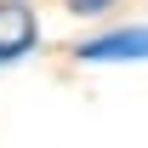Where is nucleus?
Wrapping results in <instances>:
<instances>
[{
    "label": "nucleus",
    "instance_id": "f257e3e1",
    "mask_svg": "<svg viewBox=\"0 0 148 148\" xmlns=\"http://www.w3.org/2000/svg\"><path fill=\"white\" fill-rule=\"evenodd\" d=\"M80 63H148V23H131V29H108L97 40H80L74 46Z\"/></svg>",
    "mask_w": 148,
    "mask_h": 148
},
{
    "label": "nucleus",
    "instance_id": "f03ea898",
    "mask_svg": "<svg viewBox=\"0 0 148 148\" xmlns=\"http://www.w3.org/2000/svg\"><path fill=\"white\" fill-rule=\"evenodd\" d=\"M40 40V23L23 0H0V63H17V57L34 51Z\"/></svg>",
    "mask_w": 148,
    "mask_h": 148
},
{
    "label": "nucleus",
    "instance_id": "7ed1b4c3",
    "mask_svg": "<svg viewBox=\"0 0 148 148\" xmlns=\"http://www.w3.org/2000/svg\"><path fill=\"white\" fill-rule=\"evenodd\" d=\"M63 6H69V12H80V17H103L114 0H63Z\"/></svg>",
    "mask_w": 148,
    "mask_h": 148
}]
</instances>
